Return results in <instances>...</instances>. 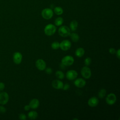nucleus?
Masks as SVG:
<instances>
[{"mask_svg": "<svg viewBox=\"0 0 120 120\" xmlns=\"http://www.w3.org/2000/svg\"><path fill=\"white\" fill-rule=\"evenodd\" d=\"M84 64L86 66H89L91 64V59L90 57H86L85 60H84Z\"/></svg>", "mask_w": 120, "mask_h": 120, "instance_id": "nucleus-25", "label": "nucleus"}, {"mask_svg": "<svg viewBox=\"0 0 120 120\" xmlns=\"http://www.w3.org/2000/svg\"><path fill=\"white\" fill-rule=\"evenodd\" d=\"M63 19L61 17H58L55 19L54 21V24L55 26H61L63 23Z\"/></svg>", "mask_w": 120, "mask_h": 120, "instance_id": "nucleus-20", "label": "nucleus"}, {"mask_svg": "<svg viewBox=\"0 0 120 120\" xmlns=\"http://www.w3.org/2000/svg\"><path fill=\"white\" fill-rule=\"evenodd\" d=\"M85 80L82 78H78L76 79L74 82V85L77 88H82L86 85Z\"/></svg>", "mask_w": 120, "mask_h": 120, "instance_id": "nucleus-12", "label": "nucleus"}, {"mask_svg": "<svg viewBox=\"0 0 120 120\" xmlns=\"http://www.w3.org/2000/svg\"><path fill=\"white\" fill-rule=\"evenodd\" d=\"M13 59L14 62L15 64L17 65L20 64L22 61V55L21 52H16L13 54Z\"/></svg>", "mask_w": 120, "mask_h": 120, "instance_id": "nucleus-11", "label": "nucleus"}, {"mask_svg": "<svg viewBox=\"0 0 120 120\" xmlns=\"http://www.w3.org/2000/svg\"><path fill=\"white\" fill-rule=\"evenodd\" d=\"M41 15L43 18L48 20L51 19L53 15L52 10L49 8H45L43 9L41 12Z\"/></svg>", "mask_w": 120, "mask_h": 120, "instance_id": "nucleus-3", "label": "nucleus"}, {"mask_svg": "<svg viewBox=\"0 0 120 120\" xmlns=\"http://www.w3.org/2000/svg\"><path fill=\"white\" fill-rule=\"evenodd\" d=\"M5 84L2 82H0V91H1L4 90L5 89Z\"/></svg>", "mask_w": 120, "mask_h": 120, "instance_id": "nucleus-30", "label": "nucleus"}, {"mask_svg": "<svg viewBox=\"0 0 120 120\" xmlns=\"http://www.w3.org/2000/svg\"><path fill=\"white\" fill-rule=\"evenodd\" d=\"M73 120H78V119H76V118H74Z\"/></svg>", "mask_w": 120, "mask_h": 120, "instance_id": "nucleus-34", "label": "nucleus"}, {"mask_svg": "<svg viewBox=\"0 0 120 120\" xmlns=\"http://www.w3.org/2000/svg\"><path fill=\"white\" fill-rule=\"evenodd\" d=\"M35 65L36 68L41 71L44 70L46 68V62L42 59H38L35 62Z\"/></svg>", "mask_w": 120, "mask_h": 120, "instance_id": "nucleus-9", "label": "nucleus"}, {"mask_svg": "<svg viewBox=\"0 0 120 120\" xmlns=\"http://www.w3.org/2000/svg\"><path fill=\"white\" fill-rule=\"evenodd\" d=\"M106 94V90L105 89H101L98 92V97L100 98H103Z\"/></svg>", "mask_w": 120, "mask_h": 120, "instance_id": "nucleus-22", "label": "nucleus"}, {"mask_svg": "<svg viewBox=\"0 0 120 120\" xmlns=\"http://www.w3.org/2000/svg\"><path fill=\"white\" fill-rule=\"evenodd\" d=\"M69 36H70V38L71 39L72 41H73L74 42H77L80 39V37L79 35L75 32L70 33Z\"/></svg>", "mask_w": 120, "mask_h": 120, "instance_id": "nucleus-19", "label": "nucleus"}, {"mask_svg": "<svg viewBox=\"0 0 120 120\" xmlns=\"http://www.w3.org/2000/svg\"><path fill=\"white\" fill-rule=\"evenodd\" d=\"M78 76V73L75 70L71 69L68 70L66 74V77L68 80H74L77 78Z\"/></svg>", "mask_w": 120, "mask_h": 120, "instance_id": "nucleus-8", "label": "nucleus"}, {"mask_svg": "<svg viewBox=\"0 0 120 120\" xmlns=\"http://www.w3.org/2000/svg\"><path fill=\"white\" fill-rule=\"evenodd\" d=\"M59 34L62 37H67L68 36L70 33L71 30L68 26L63 25L60 26L58 30Z\"/></svg>", "mask_w": 120, "mask_h": 120, "instance_id": "nucleus-2", "label": "nucleus"}, {"mask_svg": "<svg viewBox=\"0 0 120 120\" xmlns=\"http://www.w3.org/2000/svg\"><path fill=\"white\" fill-rule=\"evenodd\" d=\"M69 88H70V85L68 83H66L63 85V86L62 89H63L64 90H68Z\"/></svg>", "mask_w": 120, "mask_h": 120, "instance_id": "nucleus-27", "label": "nucleus"}, {"mask_svg": "<svg viewBox=\"0 0 120 120\" xmlns=\"http://www.w3.org/2000/svg\"><path fill=\"white\" fill-rule=\"evenodd\" d=\"M82 76L85 79H88L91 76V71L90 69L88 66L83 67L81 70Z\"/></svg>", "mask_w": 120, "mask_h": 120, "instance_id": "nucleus-5", "label": "nucleus"}, {"mask_svg": "<svg viewBox=\"0 0 120 120\" xmlns=\"http://www.w3.org/2000/svg\"><path fill=\"white\" fill-rule=\"evenodd\" d=\"M63 82L60 79L54 80L52 82V85L55 89H62L63 86Z\"/></svg>", "mask_w": 120, "mask_h": 120, "instance_id": "nucleus-13", "label": "nucleus"}, {"mask_svg": "<svg viewBox=\"0 0 120 120\" xmlns=\"http://www.w3.org/2000/svg\"><path fill=\"white\" fill-rule=\"evenodd\" d=\"M109 52H110L111 54H113L115 53V52H116V50H115V49L114 48L111 47V48H110L109 49Z\"/></svg>", "mask_w": 120, "mask_h": 120, "instance_id": "nucleus-31", "label": "nucleus"}, {"mask_svg": "<svg viewBox=\"0 0 120 120\" xmlns=\"http://www.w3.org/2000/svg\"><path fill=\"white\" fill-rule=\"evenodd\" d=\"M9 95L6 92H0V105H5L8 102Z\"/></svg>", "mask_w": 120, "mask_h": 120, "instance_id": "nucleus-10", "label": "nucleus"}, {"mask_svg": "<svg viewBox=\"0 0 120 120\" xmlns=\"http://www.w3.org/2000/svg\"><path fill=\"white\" fill-rule=\"evenodd\" d=\"M19 118L20 120H26L27 117L25 114L20 113L19 115Z\"/></svg>", "mask_w": 120, "mask_h": 120, "instance_id": "nucleus-26", "label": "nucleus"}, {"mask_svg": "<svg viewBox=\"0 0 120 120\" xmlns=\"http://www.w3.org/2000/svg\"><path fill=\"white\" fill-rule=\"evenodd\" d=\"M29 105L30 108L32 109H36L39 105V101L37 98H33L30 101Z\"/></svg>", "mask_w": 120, "mask_h": 120, "instance_id": "nucleus-15", "label": "nucleus"}, {"mask_svg": "<svg viewBox=\"0 0 120 120\" xmlns=\"http://www.w3.org/2000/svg\"><path fill=\"white\" fill-rule=\"evenodd\" d=\"M38 113L35 111H31L28 113V117L30 120H35L38 118Z\"/></svg>", "mask_w": 120, "mask_h": 120, "instance_id": "nucleus-18", "label": "nucleus"}, {"mask_svg": "<svg viewBox=\"0 0 120 120\" xmlns=\"http://www.w3.org/2000/svg\"><path fill=\"white\" fill-rule=\"evenodd\" d=\"M51 47L54 50H57L60 48V43L57 41H54L51 44Z\"/></svg>", "mask_w": 120, "mask_h": 120, "instance_id": "nucleus-24", "label": "nucleus"}, {"mask_svg": "<svg viewBox=\"0 0 120 120\" xmlns=\"http://www.w3.org/2000/svg\"><path fill=\"white\" fill-rule=\"evenodd\" d=\"M61 62L65 66H69L74 63V59L72 56L68 55L64 56L61 59Z\"/></svg>", "mask_w": 120, "mask_h": 120, "instance_id": "nucleus-4", "label": "nucleus"}, {"mask_svg": "<svg viewBox=\"0 0 120 120\" xmlns=\"http://www.w3.org/2000/svg\"><path fill=\"white\" fill-rule=\"evenodd\" d=\"M99 103L98 99L96 97H92L90 98L88 101V105L89 106L93 107L96 106Z\"/></svg>", "mask_w": 120, "mask_h": 120, "instance_id": "nucleus-14", "label": "nucleus"}, {"mask_svg": "<svg viewBox=\"0 0 120 120\" xmlns=\"http://www.w3.org/2000/svg\"><path fill=\"white\" fill-rule=\"evenodd\" d=\"M78 22L76 20L72 21L69 24V29L72 31H75L78 27Z\"/></svg>", "mask_w": 120, "mask_h": 120, "instance_id": "nucleus-17", "label": "nucleus"}, {"mask_svg": "<svg viewBox=\"0 0 120 120\" xmlns=\"http://www.w3.org/2000/svg\"><path fill=\"white\" fill-rule=\"evenodd\" d=\"M116 56L118 59L120 58V49H118V50L117 51H116Z\"/></svg>", "mask_w": 120, "mask_h": 120, "instance_id": "nucleus-32", "label": "nucleus"}, {"mask_svg": "<svg viewBox=\"0 0 120 120\" xmlns=\"http://www.w3.org/2000/svg\"><path fill=\"white\" fill-rule=\"evenodd\" d=\"M44 31L46 35L51 36L53 35L55 33L56 31V27L55 25L52 23H49L45 26Z\"/></svg>", "mask_w": 120, "mask_h": 120, "instance_id": "nucleus-1", "label": "nucleus"}, {"mask_svg": "<svg viewBox=\"0 0 120 120\" xmlns=\"http://www.w3.org/2000/svg\"><path fill=\"white\" fill-rule=\"evenodd\" d=\"M54 12L57 15H61L63 13V9L60 7H56L54 8Z\"/></svg>", "mask_w": 120, "mask_h": 120, "instance_id": "nucleus-23", "label": "nucleus"}, {"mask_svg": "<svg viewBox=\"0 0 120 120\" xmlns=\"http://www.w3.org/2000/svg\"><path fill=\"white\" fill-rule=\"evenodd\" d=\"M45 70V72L47 74H49V75L51 74L52 73V70L51 68H46Z\"/></svg>", "mask_w": 120, "mask_h": 120, "instance_id": "nucleus-28", "label": "nucleus"}, {"mask_svg": "<svg viewBox=\"0 0 120 120\" xmlns=\"http://www.w3.org/2000/svg\"><path fill=\"white\" fill-rule=\"evenodd\" d=\"M55 76L58 79L60 80H62L65 77V75L62 71L60 70H58L55 72Z\"/></svg>", "mask_w": 120, "mask_h": 120, "instance_id": "nucleus-21", "label": "nucleus"}, {"mask_svg": "<svg viewBox=\"0 0 120 120\" xmlns=\"http://www.w3.org/2000/svg\"><path fill=\"white\" fill-rule=\"evenodd\" d=\"M85 53L84 49L82 47H79L77 48L75 51V55L76 57L81 58L83 56Z\"/></svg>", "mask_w": 120, "mask_h": 120, "instance_id": "nucleus-16", "label": "nucleus"}, {"mask_svg": "<svg viewBox=\"0 0 120 120\" xmlns=\"http://www.w3.org/2000/svg\"><path fill=\"white\" fill-rule=\"evenodd\" d=\"M71 46V42L67 39L63 40L60 43V47L62 50L64 51H66L69 50Z\"/></svg>", "mask_w": 120, "mask_h": 120, "instance_id": "nucleus-7", "label": "nucleus"}, {"mask_svg": "<svg viewBox=\"0 0 120 120\" xmlns=\"http://www.w3.org/2000/svg\"><path fill=\"white\" fill-rule=\"evenodd\" d=\"M30 106L29 105H25L24 107V110L26 111H29L30 109Z\"/></svg>", "mask_w": 120, "mask_h": 120, "instance_id": "nucleus-33", "label": "nucleus"}, {"mask_svg": "<svg viewBox=\"0 0 120 120\" xmlns=\"http://www.w3.org/2000/svg\"><path fill=\"white\" fill-rule=\"evenodd\" d=\"M6 112V108L2 105H0V113H5Z\"/></svg>", "mask_w": 120, "mask_h": 120, "instance_id": "nucleus-29", "label": "nucleus"}, {"mask_svg": "<svg viewBox=\"0 0 120 120\" xmlns=\"http://www.w3.org/2000/svg\"><path fill=\"white\" fill-rule=\"evenodd\" d=\"M117 100L116 96L113 93H110L107 95L105 98V101L106 103L110 105L114 104Z\"/></svg>", "mask_w": 120, "mask_h": 120, "instance_id": "nucleus-6", "label": "nucleus"}]
</instances>
